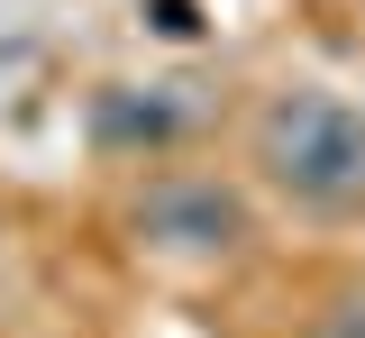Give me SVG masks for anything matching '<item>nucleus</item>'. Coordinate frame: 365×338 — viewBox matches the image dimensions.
<instances>
[{"label": "nucleus", "mask_w": 365, "mask_h": 338, "mask_svg": "<svg viewBox=\"0 0 365 338\" xmlns=\"http://www.w3.org/2000/svg\"><path fill=\"white\" fill-rule=\"evenodd\" d=\"M256 165L292 201H319V210L365 201V119L329 92H283L256 119Z\"/></svg>", "instance_id": "nucleus-1"}, {"label": "nucleus", "mask_w": 365, "mask_h": 338, "mask_svg": "<svg viewBox=\"0 0 365 338\" xmlns=\"http://www.w3.org/2000/svg\"><path fill=\"white\" fill-rule=\"evenodd\" d=\"M319 338H365V311H338V320H329Z\"/></svg>", "instance_id": "nucleus-2"}]
</instances>
